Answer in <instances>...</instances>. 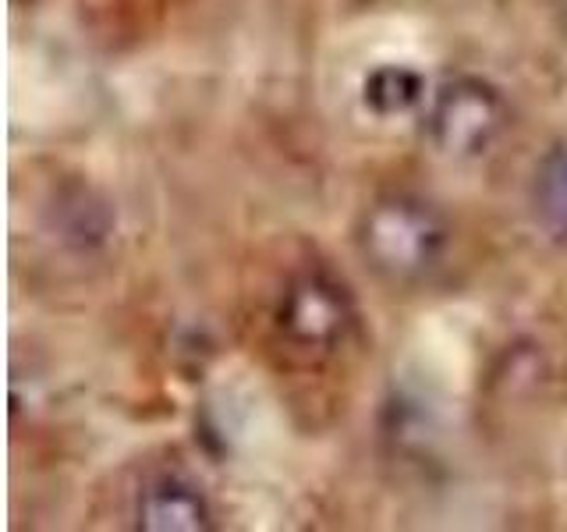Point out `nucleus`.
Here are the masks:
<instances>
[{
  "mask_svg": "<svg viewBox=\"0 0 567 532\" xmlns=\"http://www.w3.org/2000/svg\"><path fill=\"white\" fill-rule=\"evenodd\" d=\"M359 242L372 270L394 280H412L440 263L447 248V227L430 203L415 195H390L365 213Z\"/></svg>",
  "mask_w": 567,
  "mask_h": 532,
  "instance_id": "f257e3e1",
  "label": "nucleus"
},
{
  "mask_svg": "<svg viewBox=\"0 0 567 532\" xmlns=\"http://www.w3.org/2000/svg\"><path fill=\"white\" fill-rule=\"evenodd\" d=\"M425 129H430V139L440 153L478 156L493 146V139L504 129V100L483 79H447L433 93Z\"/></svg>",
  "mask_w": 567,
  "mask_h": 532,
  "instance_id": "f03ea898",
  "label": "nucleus"
},
{
  "mask_svg": "<svg viewBox=\"0 0 567 532\" xmlns=\"http://www.w3.org/2000/svg\"><path fill=\"white\" fill-rule=\"evenodd\" d=\"M348 295L337 288L333 280L309 274L291 284V291L284 295L280 327L288 330L295 345L306 348H327L348 330Z\"/></svg>",
  "mask_w": 567,
  "mask_h": 532,
  "instance_id": "7ed1b4c3",
  "label": "nucleus"
},
{
  "mask_svg": "<svg viewBox=\"0 0 567 532\" xmlns=\"http://www.w3.org/2000/svg\"><path fill=\"white\" fill-rule=\"evenodd\" d=\"M138 525L150 532H203L213 522L199 487L182 475H156L138 497Z\"/></svg>",
  "mask_w": 567,
  "mask_h": 532,
  "instance_id": "20e7f679",
  "label": "nucleus"
},
{
  "mask_svg": "<svg viewBox=\"0 0 567 532\" xmlns=\"http://www.w3.org/2000/svg\"><path fill=\"white\" fill-rule=\"evenodd\" d=\"M422 96H425L422 75L412 68H404V64H383L377 71H369V79L362 85L365 106L380 117L408 114L415 103H422Z\"/></svg>",
  "mask_w": 567,
  "mask_h": 532,
  "instance_id": "39448f33",
  "label": "nucleus"
},
{
  "mask_svg": "<svg viewBox=\"0 0 567 532\" xmlns=\"http://www.w3.org/2000/svg\"><path fill=\"white\" fill-rule=\"evenodd\" d=\"M536 213L549 235L567 238V142L543 160L536 177Z\"/></svg>",
  "mask_w": 567,
  "mask_h": 532,
  "instance_id": "423d86ee",
  "label": "nucleus"
}]
</instances>
